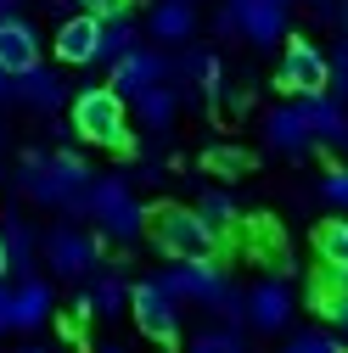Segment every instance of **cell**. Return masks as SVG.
<instances>
[{
	"label": "cell",
	"mask_w": 348,
	"mask_h": 353,
	"mask_svg": "<svg viewBox=\"0 0 348 353\" xmlns=\"http://www.w3.org/2000/svg\"><path fill=\"white\" fill-rule=\"evenodd\" d=\"M96 46H102V12H68L57 23V57L68 68H90L96 62Z\"/></svg>",
	"instance_id": "11"
},
{
	"label": "cell",
	"mask_w": 348,
	"mask_h": 353,
	"mask_svg": "<svg viewBox=\"0 0 348 353\" xmlns=\"http://www.w3.org/2000/svg\"><path fill=\"white\" fill-rule=\"evenodd\" d=\"M320 308H326V314L337 320V331L348 336V297H320Z\"/></svg>",
	"instance_id": "32"
},
{
	"label": "cell",
	"mask_w": 348,
	"mask_h": 353,
	"mask_svg": "<svg viewBox=\"0 0 348 353\" xmlns=\"http://www.w3.org/2000/svg\"><path fill=\"white\" fill-rule=\"evenodd\" d=\"M146 34L157 39V46H191V39H197V6H186V0H163V6H152Z\"/></svg>",
	"instance_id": "18"
},
{
	"label": "cell",
	"mask_w": 348,
	"mask_h": 353,
	"mask_svg": "<svg viewBox=\"0 0 348 353\" xmlns=\"http://www.w3.org/2000/svg\"><path fill=\"white\" fill-rule=\"evenodd\" d=\"M90 180H96L90 163H84L79 152H62V146L57 152H28L23 168H17V191L34 196L39 208H62V213H79Z\"/></svg>",
	"instance_id": "1"
},
{
	"label": "cell",
	"mask_w": 348,
	"mask_h": 353,
	"mask_svg": "<svg viewBox=\"0 0 348 353\" xmlns=\"http://www.w3.org/2000/svg\"><path fill=\"white\" fill-rule=\"evenodd\" d=\"M0 275H12V258H6V236H0Z\"/></svg>",
	"instance_id": "37"
},
{
	"label": "cell",
	"mask_w": 348,
	"mask_h": 353,
	"mask_svg": "<svg viewBox=\"0 0 348 353\" xmlns=\"http://www.w3.org/2000/svg\"><path fill=\"white\" fill-rule=\"evenodd\" d=\"M180 292H174L163 275H152V281H135L129 286V314H135V325L152 336V342H180Z\"/></svg>",
	"instance_id": "6"
},
{
	"label": "cell",
	"mask_w": 348,
	"mask_h": 353,
	"mask_svg": "<svg viewBox=\"0 0 348 353\" xmlns=\"http://www.w3.org/2000/svg\"><path fill=\"white\" fill-rule=\"evenodd\" d=\"M39 258H46V270L57 281H90L96 275V263H102V247L90 230H79V225H57L39 236Z\"/></svg>",
	"instance_id": "7"
},
{
	"label": "cell",
	"mask_w": 348,
	"mask_h": 353,
	"mask_svg": "<svg viewBox=\"0 0 348 353\" xmlns=\"http://www.w3.org/2000/svg\"><path fill=\"white\" fill-rule=\"evenodd\" d=\"M102 353H124V347H102Z\"/></svg>",
	"instance_id": "41"
},
{
	"label": "cell",
	"mask_w": 348,
	"mask_h": 353,
	"mask_svg": "<svg viewBox=\"0 0 348 353\" xmlns=\"http://www.w3.org/2000/svg\"><path fill=\"white\" fill-rule=\"evenodd\" d=\"M174 112H180V96L168 90V79H163V84H152V90H141V96H135V118H141V123L152 129V135H163V129L174 123Z\"/></svg>",
	"instance_id": "22"
},
{
	"label": "cell",
	"mask_w": 348,
	"mask_h": 353,
	"mask_svg": "<svg viewBox=\"0 0 348 353\" xmlns=\"http://www.w3.org/2000/svg\"><path fill=\"white\" fill-rule=\"evenodd\" d=\"M320 17H331V23H337V28H342V34H348V0H331V6H326V12H320Z\"/></svg>",
	"instance_id": "35"
},
{
	"label": "cell",
	"mask_w": 348,
	"mask_h": 353,
	"mask_svg": "<svg viewBox=\"0 0 348 353\" xmlns=\"http://www.w3.org/2000/svg\"><path fill=\"white\" fill-rule=\"evenodd\" d=\"M12 331V286H6V275H0V336Z\"/></svg>",
	"instance_id": "33"
},
{
	"label": "cell",
	"mask_w": 348,
	"mask_h": 353,
	"mask_svg": "<svg viewBox=\"0 0 348 353\" xmlns=\"http://www.w3.org/2000/svg\"><path fill=\"white\" fill-rule=\"evenodd\" d=\"M292 0H231V23L253 39V46H281Z\"/></svg>",
	"instance_id": "10"
},
{
	"label": "cell",
	"mask_w": 348,
	"mask_h": 353,
	"mask_svg": "<svg viewBox=\"0 0 348 353\" xmlns=\"http://www.w3.org/2000/svg\"><path fill=\"white\" fill-rule=\"evenodd\" d=\"M331 90L348 96V34L337 39V51H331Z\"/></svg>",
	"instance_id": "30"
},
{
	"label": "cell",
	"mask_w": 348,
	"mask_h": 353,
	"mask_svg": "<svg viewBox=\"0 0 348 353\" xmlns=\"http://www.w3.org/2000/svg\"><path fill=\"white\" fill-rule=\"evenodd\" d=\"M281 353H348V347H342L331 331H298V336H292Z\"/></svg>",
	"instance_id": "26"
},
{
	"label": "cell",
	"mask_w": 348,
	"mask_h": 353,
	"mask_svg": "<svg viewBox=\"0 0 348 353\" xmlns=\"http://www.w3.org/2000/svg\"><path fill=\"white\" fill-rule=\"evenodd\" d=\"M320 297H348V263H326V281H320Z\"/></svg>",
	"instance_id": "31"
},
{
	"label": "cell",
	"mask_w": 348,
	"mask_h": 353,
	"mask_svg": "<svg viewBox=\"0 0 348 353\" xmlns=\"http://www.w3.org/2000/svg\"><path fill=\"white\" fill-rule=\"evenodd\" d=\"M12 101H17V107H34V112H57V107L68 101V79L34 62V68L12 73Z\"/></svg>",
	"instance_id": "15"
},
{
	"label": "cell",
	"mask_w": 348,
	"mask_h": 353,
	"mask_svg": "<svg viewBox=\"0 0 348 353\" xmlns=\"http://www.w3.org/2000/svg\"><path fill=\"white\" fill-rule=\"evenodd\" d=\"M320 196L348 213V168H331V174H326V180H320Z\"/></svg>",
	"instance_id": "29"
},
{
	"label": "cell",
	"mask_w": 348,
	"mask_h": 353,
	"mask_svg": "<svg viewBox=\"0 0 348 353\" xmlns=\"http://www.w3.org/2000/svg\"><path fill=\"white\" fill-rule=\"evenodd\" d=\"M163 79H168V57L163 51H146V46H135L129 57L113 62V90L124 101H135L141 90H152V84H163Z\"/></svg>",
	"instance_id": "12"
},
{
	"label": "cell",
	"mask_w": 348,
	"mask_h": 353,
	"mask_svg": "<svg viewBox=\"0 0 348 353\" xmlns=\"http://www.w3.org/2000/svg\"><path fill=\"white\" fill-rule=\"evenodd\" d=\"M39 62V34H34V23H23V17H0V68L6 73H23V68H34Z\"/></svg>",
	"instance_id": "17"
},
{
	"label": "cell",
	"mask_w": 348,
	"mask_h": 353,
	"mask_svg": "<svg viewBox=\"0 0 348 353\" xmlns=\"http://www.w3.org/2000/svg\"><path fill=\"white\" fill-rule=\"evenodd\" d=\"M0 101H12V73L0 68Z\"/></svg>",
	"instance_id": "36"
},
{
	"label": "cell",
	"mask_w": 348,
	"mask_h": 353,
	"mask_svg": "<svg viewBox=\"0 0 348 353\" xmlns=\"http://www.w3.org/2000/svg\"><path fill=\"white\" fill-rule=\"evenodd\" d=\"M0 236H6V258H12V275L23 281V275H34V263H39V236H34V225L28 219H0Z\"/></svg>",
	"instance_id": "20"
},
{
	"label": "cell",
	"mask_w": 348,
	"mask_h": 353,
	"mask_svg": "<svg viewBox=\"0 0 348 353\" xmlns=\"http://www.w3.org/2000/svg\"><path fill=\"white\" fill-rule=\"evenodd\" d=\"M292 6H315V12H326V6H331V0H292Z\"/></svg>",
	"instance_id": "38"
},
{
	"label": "cell",
	"mask_w": 348,
	"mask_h": 353,
	"mask_svg": "<svg viewBox=\"0 0 348 353\" xmlns=\"http://www.w3.org/2000/svg\"><path fill=\"white\" fill-rule=\"evenodd\" d=\"M68 118L79 129V141L107 146V152H129V101L113 90V84H90V90H79Z\"/></svg>",
	"instance_id": "3"
},
{
	"label": "cell",
	"mask_w": 348,
	"mask_h": 353,
	"mask_svg": "<svg viewBox=\"0 0 348 353\" xmlns=\"http://www.w3.org/2000/svg\"><path fill=\"white\" fill-rule=\"evenodd\" d=\"M264 141H270V152H281V157H309V152H315V135H309V118H303V101H298V107H270V112H264Z\"/></svg>",
	"instance_id": "14"
},
{
	"label": "cell",
	"mask_w": 348,
	"mask_h": 353,
	"mask_svg": "<svg viewBox=\"0 0 348 353\" xmlns=\"http://www.w3.org/2000/svg\"><path fill=\"white\" fill-rule=\"evenodd\" d=\"M0 146H6V129H0Z\"/></svg>",
	"instance_id": "42"
},
{
	"label": "cell",
	"mask_w": 348,
	"mask_h": 353,
	"mask_svg": "<svg viewBox=\"0 0 348 353\" xmlns=\"http://www.w3.org/2000/svg\"><path fill=\"white\" fill-rule=\"evenodd\" d=\"M51 314H57L51 281L23 275V281L12 286V331H39V325H51Z\"/></svg>",
	"instance_id": "16"
},
{
	"label": "cell",
	"mask_w": 348,
	"mask_h": 353,
	"mask_svg": "<svg viewBox=\"0 0 348 353\" xmlns=\"http://www.w3.org/2000/svg\"><path fill=\"white\" fill-rule=\"evenodd\" d=\"M79 213H90L107 241H141V230H146V208L135 202L124 174H96V180L84 185Z\"/></svg>",
	"instance_id": "2"
},
{
	"label": "cell",
	"mask_w": 348,
	"mask_h": 353,
	"mask_svg": "<svg viewBox=\"0 0 348 353\" xmlns=\"http://www.w3.org/2000/svg\"><path fill=\"white\" fill-rule=\"evenodd\" d=\"M79 6H84V12H102V17H107V12H124L129 0H79Z\"/></svg>",
	"instance_id": "34"
},
{
	"label": "cell",
	"mask_w": 348,
	"mask_h": 353,
	"mask_svg": "<svg viewBox=\"0 0 348 353\" xmlns=\"http://www.w3.org/2000/svg\"><path fill=\"white\" fill-rule=\"evenodd\" d=\"M12 353H51V347H12Z\"/></svg>",
	"instance_id": "39"
},
{
	"label": "cell",
	"mask_w": 348,
	"mask_h": 353,
	"mask_svg": "<svg viewBox=\"0 0 348 353\" xmlns=\"http://www.w3.org/2000/svg\"><path fill=\"white\" fill-rule=\"evenodd\" d=\"M202 163H208L213 174H225V180H236V174L247 168V152H242V146H208Z\"/></svg>",
	"instance_id": "25"
},
{
	"label": "cell",
	"mask_w": 348,
	"mask_h": 353,
	"mask_svg": "<svg viewBox=\"0 0 348 353\" xmlns=\"http://www.w3.org/2000/svg\"><path fill=\"white\" fill-rule=\"evenodd\" d=\"M292 308H298L292 286H287L281 275H264L258 286H247V303H242V320H247L253 331H287V320H292Z\"/></svg>",
	"instance_id": "9"
},
{
	"label": "cell",
	"mask_w": 348,
	"mask_h": 353,
	"mask_svg": "<svg viewBox=\"0 0 348 353\" xmlns=\"http://www.w3.org/2000/svg\"><path fill=\"white\" fill-rule=\"evenodd\" d=\"M186 6H197V0H186Z\"/></svg>",
	"instance_id": "43"
},
{
	"label": "cell",
	"mask_w": 348,
	"mask_h": 353,
	"mask_svg": "<svg viewBox=\"0 0 348 353\" xmlns=\"http://www.w3.org/2000/svg\"><path fill=\"white\" fill-rule=\"evenodd\" d=\"M320 258L326 263H348V219H331L320 230Z\"/></svg>",
	"instance_id": "27"
},
{
	"label": "cell",
	"mask_w": 348,
	"mask_h": 353,
	"mask_svg": "<svg viewBox=\"0 0 348 353\" xmlns=\"http://www.w3.org/2000/svg\"><path fill=\"white\" fill-rule=\"evenodd\" d=\"M163 281L180 292V303H197V308H213V314H225V320H242L247 292H236L213 258H202V263H174Z\"/></svg>",
	"instance_id": "5"
},
{
	"label": "cell",
	"mask_w": 348,
	"mask_h": 353,
	"mask_svg": "<svg viewBox=\"0 0 348 353\" xmlns=\"http://www.w3.org/2000/svg\"><path fill=\"white\" fill-rule=\"evenodd\" d=\"M197 213H202V225H208L213 236H225V230L236 225V213H242V208H236L231 191H202V196H197Z\"/></svg>",
	"instance_id": "23"
},
{
	"label": "cell",
	"mask_w": 348,
	"mask_h": 353,
	"mask_svg": "<svg viewBox=\"0 0 348 353\" xmlns=\"http://www.w3.org/2000/svg\"><path fill=\"white\" fill-rule=\"evenodd\" d=\"M191 353H247V347H242V331H231V325H213V331H197Z\"/></svg>",
	"instance_id": "24"
},
{
	"label": "cell",
	"mask_w": 348,
	"mask_h": 353,
	"mask_svg": "<svg viewBox=\"0 0 348 353\" xmlns=\"http://www.w3.org/2000/svg\"><path fill=\"white\" fill-rule=\"evenodd\" d=\"M124 308H129V281H124L118 270H107V275H90V292L79 297V314L113 320V314H124Z\"/></svg>",
	"instance_id": "19"
},
{
	"label": "cell",
	"mask_w": 348,
	"mask_h": 353,
	"mask_svg": "<svg viewBox=\"0 0 348 353\" xmlns=\"http://www.w3.org/2000/svg\"><path fill=\"white\" fill-rule=\"evenodd\" d=\"M197 84H202V96H208V107H220L231 90H225V62L220 57H208L202 62V73H197Z\"/></svg>",
	"instance_id": "28"
},
{
	"label": "cell",
	"mask_w": 348,
	"mask_h": 353,
	"mask_svg": "<svg viewBox=\"0 0 348 353\" xmlns=\"http://www.w3.org/2000/svg\"><path fill=\"white\" fill-rule=\"evenodd\" d=\"M276 84H281L287 96H315V90H326V84H331V57L315 46V39H287Z\"/></svg>",
	"instance_id": "8"
},
{
	"label": "cell",
	"mask_w": 348,
	"mask_h": 353,
	"mask_svg": "<svg viewBox=\"0 0 348 353\" xmlns=\"http://www.w3.org/2000/svg\"><path fill=\"white\" fill-rule=\"evenodd\" d=\"M152 241H157V252H163L168 263H202V258L220 252V236L202 225V213H197V208H180V202H174V208H157Z\"/></svg>",
	"instance_id": "4"
},
{
	"label": "cell",
	"mask_w": 348,
	"mask_h": 353,
	"mask_svg": "<svg viewBox=\"0 0 348 353\" xmlns=\"http://www.w3.org/2000/svg\"><path fill=\"white\" fill-rule=\"evenodd\" d=\"M135 46H141V28L129 23L124 12H107V17H102V46H96V62H107V68H113L118 57H129Z\"/></svg>",
	"instance_id": "21"
},
{
	"label": "cell",
	"mask_w": 348,
	"mask_h": 353,
	"mask_svg": "<svg viewBox=\"0 0 348 353\" xmlns=\"http://www.w3.org/2000/svg\"><path fill=\"white\" fill-rule=\"evenodd\" d=\"M298 101H303V118H309L315 146H326V152H348V107H342L337 96H326V90L298 96Z\"/></svg>",
	"instance_id": "13"
},
{
	"label": "cell",
	"mask_w": 348,
	"mask_h": 353,
	"mask_svg": "<svg viewBox=\"0 0 348 353\" xmlns=\"http://www.w3.org/2000/svg\"><path fill=\"white\" fill-rule=\"evenodd\" d=\"M6 12H12V0H0V17H6Z\"/></svg>",
	"instance_id": "40"
}]
</instances>
